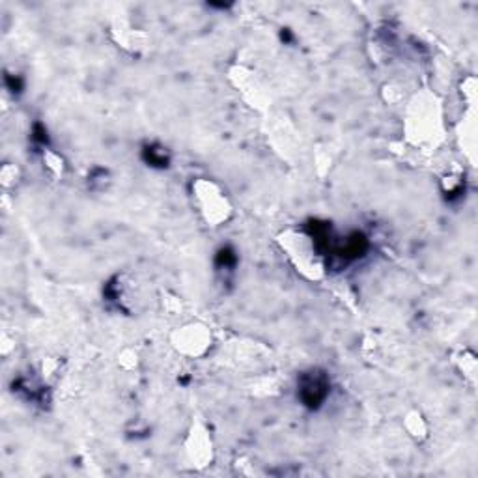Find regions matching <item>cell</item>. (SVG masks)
Returning a JSON list of instances; mask_svg holds the SVG:
<instances>
[{
  "label": "cell",
  "mask_w": 478,
  "mask_h": 478,
  "mask_svg": "<svg viewBox=\"0 0 478 478\" xmlns=\"http://www.w3.org/2000/svg\"><path fill=\"white\" fill-rule=\"evenodd\" d=\"M325 394H327V383H325V379L318 378V376H314V379L309 378L301 387L303 400L312 408L323 402Z\"/></svg>",
  "instance_id": "obj_1"
}]
</instances>
